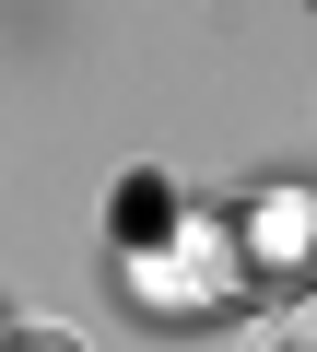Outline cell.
Returning a JSON list of instances; mask_svg holds the SVG:
<instances>
[{
	"label": "cell",
	"instance_id": "1",
	"mask_svg": "<svg viewBox=\"0 0 317 352\" xmlns=\"http://www.w3.org/2000/svg\"><path fill=\"white\" fill-rule=\"evenodd\" d=\"M247 352H317V294H294V305H270V317L247 329Z\"/></svg>",
	"mask_w": 317,
	"mask_h": 352
},
{
	"label": "cell",
	"instance_id": "2",
	"mask_svg": "<svg viewBox=\"0 0 317 352\" xmlns=\"http://www.w3.org/2000/svg\"><path fill=\"white\" fill-rule=\"evenodd\" d=\"M24 352H83V340H59V329H24Z\"/></svg>",
	"mask_w": 317,
	"mask_h": 352
}]
</instances>
